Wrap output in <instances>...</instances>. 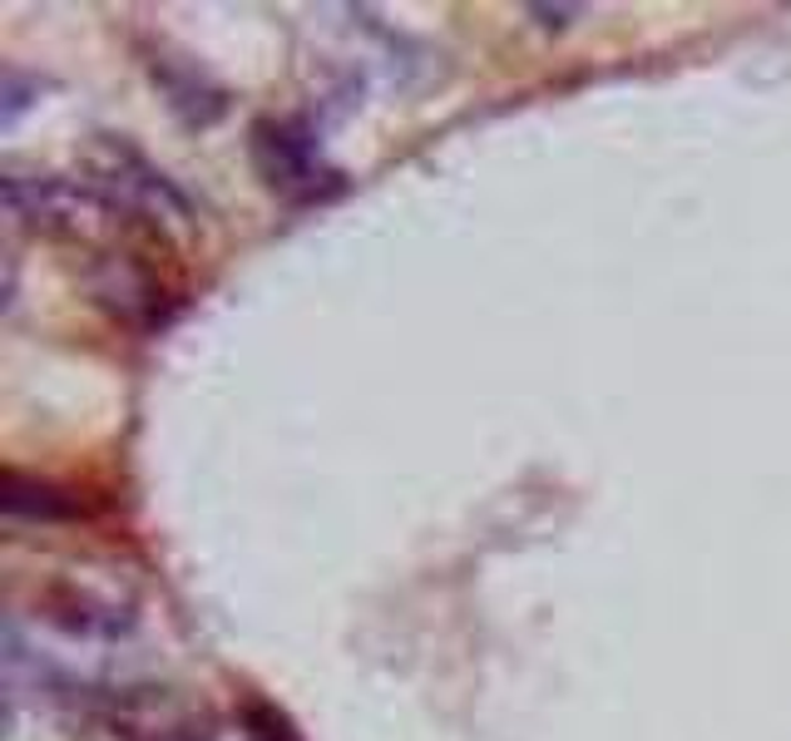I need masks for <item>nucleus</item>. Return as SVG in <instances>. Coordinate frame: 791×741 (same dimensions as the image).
Here are the masks:
<instances>
[{"label": "nucleus", "mask_w": 791, "mask_h": 741, "mask_svg": "<svg viewBox=\"0 0 791 741\" xmlns=\"http://www.w3.org/2000/svg\"><path fill=\"white\" fill-rule=\"evenodd\" d=\"M6 208H10V218L25 222V228L65 232V238L110 228V222L119 218L114 198L94 194V188L75 184V178H55V174H10Z\"/></svg>", "instance_id": "nucleus-1"}, {"label": "nucleus", "mask_w": 791, "mask_h": 741, "mask_svg": "<svg viewBox=\"0 0 791 741\" xmlns=\"http://www.w3.org/2000/svg\"><path fill=\"white\" fill-rule=\"evenodd\" d=\"M100 184L110 188V198H124L129 208H144L154 218H188V198L174 188V178L164 168H154L144 154H134L129 144L104 148Z\"/></svg>", "instance_id": "nucleus-2"}]
</instances>
